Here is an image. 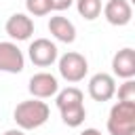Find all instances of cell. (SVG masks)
Here are the masks:
<instances>
[{"mask_svg":"<svg viewBox=\"0 0 135 135\" xmlns=\"http://www.w3.org/2000/svg\"><path fill=\"white\" fill-rule=\"evenodd\" d=\"M59 112H61V120L68 127H80L86 118L84 103H72V105H65V108H59Z\"/></svg>","mask_w":135,"mask_h":135,"instance_id":"obj_12","label":"cell"},{"mask_svg":"<svg viewBox=\"0 0 135 135\" xmlns=\"http://www.w3.org/2000/svg\"><path fill=\"white\" fill-rule=\"evenodd\" d=\"M86 72H89V63H86V59L80 53L70 51V53H65V55L59 57V74H61L63 80H68V82H80L86 76Z\"/></svg>","mask_w":135,"mask_h":135,"instance_id":"obj_3","label":"cell"},{"mask_svg":"<svg viewBox=\"0 0 135 135\" xmlns=\"http://www.w3.org/2000/svg\"><path fill=\"white\" fill-rule=\"evenodd\" d=\"M112 72L118 78H124V80H129V78L135 76V51L131 46L120 49L114 55V59H112Z\"/></svg>","mask_w":135,"mask_h":135,"instance_id":"obj_10","label":"cell"},{"mask_svg":"<svg viewBox=\"0 0 135 135\" xmlns=\"http://www.w3.org/2000/svg\"><path fill=\"white\" fill-rule=\"evenodd\" d=\"M4 135H25V133H23L21 129H8V131H6Z\"/></svg>","mask_w":135,"mask_h":135,"instance_id":"obj_18","label":"cell"},{"mask_svg":"<svg viewBox=\"0 0 135 135\" xmlns=\"http://www.w3.org/2000/svg\"><path fill=\"white\" fill-rule=\"evenodd\" d=\"M108 131L110 135H135V103H114L108 116Z\"/></svg>","mask_w":135,"mask_h":135,"instance_id":"obj_2","label":"cell"},{"mask_svg":"<svg viewBox=\"0 0 135 135\" xmlns=\"http://www.w3.org/2000/svg\"><path fill=\"white\" fill-rule=\"evenodd\" d=\"M25 8L34 17H44V15H49L53 11L51 8V0H25Z\"/></svg>","mask_w":135,"mask_h":135,"instance_id":"obj_15","label":"cell"},{"mask_svg":"<svg viewBox=\"0 0 135 135\" xmlns=\"http://www.w3.org/2000/svg\"><path fill=\"white\" fill-rule=\"evenodd\" d=\"M30 93L34 95V99H49L53 95H57L59 91V82L53 74L49 72H38L30 78V84H27Z\"/></svg>","mask_w":135,"mask_h":135,"instance_id":"obj_6","label":"cell"},{"mask_svg":"<svg viewBox=\"0 0 135 135\" xmlns=\"http://www.w3.org/2000/svg\"><path fill=\"white\" fill-rule=\"evenodd\" d=\"M118 99L124 101V103H135V80H133V78H129V80H124V82L120 84V89H118Z\"/></svg>","mask_w":135,"mask_h":135,"instance_id":"obj_16","label":"cell"},{"mask_svg":"<svg viewBox=\"0 0 135 135\" xmlns=\"http://www.w3.org/2000/svg\"><path fill=\"white\" fill-rule=\"evenodd\" d=\"M27 55L32 59L34 65L38 68H49L57 61V46L49 40V38H36L30 49H27Z\"/></svg>","mask_w":135,"mask_h":135,"instance_id":"obj_4","label":"cell"},{"mask_svg":"<svg viewBox=\"0 0 135 135\" xmlns=\"http://www.w3.org/2000/svg\"><path fill=\"white\" fill-rule=\"evenodd\" d=\"M103 17L108 19V23L112 25H127L133 17V8L129 4V0H108L103 6Z\"/></svg>","mask_w":135,"mask_h":135,"instance_id":"obj_8","label":"cell"},{"mask_svg":"<svg viewBox=\"0 0 135 135\" xmlns=\"http://www.w3.org/2000/svg\"><path fill=\"white\" fill-rule=\"evenodd\" d=\"M82 99H84V95L76 86H68L63 91H57V108H65V105H72V103H82Z\"/></svg>","mask_w":135,"mask_h":135,"instance_id":"obj_14","label":"cell"},{"mask_svg":"<svg viewBox=\"0 0 135 135\" xmlns=\"http://www.w3.org/2000/svg\"><path fill=\"white\" fill-rule=\"evenodd\" d=\"M49 114H51V108L44 101H40V99H27V101H21L15 108L13 118L19 124L21 131H32V129L42 127L49 120Z\"/></svg>","mask_w":135,"mask_h":135,"instance_id":"obj_1","label":"cell"},{"mask_svg":"<svg viewBox=\"0 0 135 135\" xmlns=\"http://www.w3.org/2000/svg\"><path fill=\"white\" fill-rule=\"evenodd\" d=\"M49 32L59 40V42H65V44H72L76 40V27L70 19L65 17H51L49 19Z\"/></svg>","mask_w":135,"mask_h":135,"instance_id":"obj_11","label":"cell"},{"mask_svg":"<svg viewBox=\"0 0 135 135\" xmlns=\"http://www.w3.org/2000/svg\"><path fill=\"white\" fill-rule=\"evenodd\" d=\"M80 135H101V133H99L97 129H84V131H82Z\"/></svg>","mask_w":135,"mask_h":135,"instance_id":"obj_19","label":"cell"},{"mask_svg":"<svg viewBox=\"0 0 135 135\" xmlns=\"http://www.w3.org/2000/svg\"><path fill=\"white\" fill-rule=\"evenodd\" d=\"M25 68V57L13 42H0V72L19 74Z\"/></svg>","mask_w":135,"mask_h":135,"instance_id":"obj_5","label":"cell"},{"mask_svg":"<svg viewBox=\"0 0 135 135\" xmlns=\"http://www.w3.org/2000/svg\"><path fill=\"white\" fill-rule=\"evenodd\" d=\"M89 95H91L95 101H110V99L116 95L114 76H110V74H105V72L95 74V76L89 80Z\"/></svg>","mask_w":135,"mask_h":135,"instance_id":"obj_7","label":"cell"},{"mask_svg":"<svg viewBox=\"0 0 135 135\" xmlns=\"http://www.w3.org/2000/svg\"><path fill=\"white\" fill-rule=\"evenodd\" d=\"M76 8H78V15L84 17L86 21H93L101 15V0H76Z\"/></svg>","mask_w":135,"mask_h":135,"instance_id":"obj_13","label":"cell"},{"mask_svg":"<svg viewBox=\"0 0 135 135\" xmlns=\"http://www.w3.org/2000/svg\"><path fill=\"white\" fill-rule=\"evenodd\" d=\"M74 4V0H51V8L53 11H65Z\"/></svg>","mask_w":135,"mask_h":135,"instance_id":"obj_17","label":"cell"},{"mask_svg":"<svg viewBox=\"0 0 135 135\" xmlns=\"http://www.w3.org/2000/svg\"><path fill=\"white\" fill-rule=\"evenodd\" d=\"M4 30L13 40H30V36L34 34V21L23 13H15L8 17Z\"/></svg>","mask_w":135,"mask_h":135,"instance_id":"obj_9","label":"cell"}]
</instances>
